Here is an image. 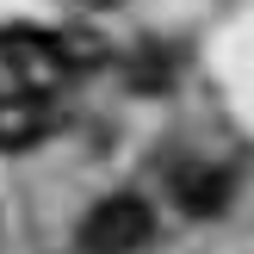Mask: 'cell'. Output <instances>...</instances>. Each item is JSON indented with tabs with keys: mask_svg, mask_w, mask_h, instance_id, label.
Segmentation results:
<instances>
[{
	"mask_svg": "<svg viewBox=\"0 0 254 254\" xmlns=\"http://www.w3.org/2000/svg\"><path fill=\"white\" fill-rule=\"evenodd\" d=\"M149 236H155V211H149V198H136V192L99 198V205L87 211V223H81V248L87 254H136Z\"/></svg>",
	"mask_w": 254,
	"mask_h": 254,
	"instance_id": "cell-1",
	"label": "cell"
},
{
	"mask_svg": "<svg viewBox=\"0 0 254 254\" xmlns=\"http://www.w3.org/2000/svg\"><path fill=\"white\" fill-rule=\"evenodd\" d=\"M0 62L12 68V81L25 93H44V87L68 81V50H62V31H37V25H6L0 31Z\"/></svg>",
	"mask_w": 254,
	"mask_h": 254,
	"instance_id": "cell-2",
	"label": "cell"
},
{
	"mask_svg": "<svg viewBox=\"0 0 254 254\" xmlns=\"http://www.w3.org/2000/svg\"><path fill=\"white\" fill-rule=\"evenodd\" d=\"M56 130V112H50L44 93H19V99H0V149H31Z\"/></svg>",
	"mask_w": 254,
	"mask_h": 254,
	"instance_id": "cell-3",
	"label": "cell"
},
{
	"mask_svg": "<svg viewBox=\"0 0 254 254\" xmlns=\"http://www.w3.org/2000/svg\"><path fill=\"white\" fill-rule=\"evenodd\" d=\"M223 198H230V174H180V205L198 211V217H211V211H223Z\"/></svg>",
	"mask_w": 254,
	"mask_h": 254,
	"instance_id": "cell-4",
	"label": "cell"
}]
</instances>
